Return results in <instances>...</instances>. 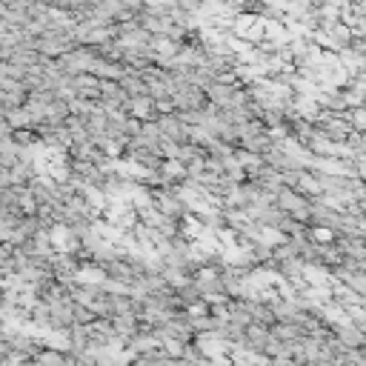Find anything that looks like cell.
Here are the masks:
<instances>
[{
    "label": "cell",
    "mask_w": 366,
    "mask_h": 366,
    "mask_svg": "<svg viewBox=\"0 0 366 366\" xmlns=\"http://www.w3.org/2000/svg\"><path fill=\"white\" fill-rule=\"evenodd\" d=\"M335 335H337V340H340L346 349H363V346H366V329H360L355 320L337 326Z\"/></svg>",
    "instance_id": "cell-1"
},
{
    "label": "cell",
    "mask_w": 366,
    "mask_h": 366,
    "mask_svg": "<svg viewBox=\"0 0 366 366\" xmlns=\"http://www.w3.org/2000/svg\"><path fill=\"white\" fill-rule=\"evenodd\" d=\"M363 63H366V34H355V40H352V46H349Z\"/></svg>",
    "instance_id": "cell-3"
},
{
    "label": "cell",
    "mask_w": 366,
    "mask_h": 366,
    "mask_svg": "<svg viewBox=\"0 0 366 366\" xmlns=\"http://www.w3.org/2000/svg\"><path fill=\"white\" fill-rule=\"evenodd\" d=\"M346 123L355 129V132H363L366 134V106H357V109H346L343 112Z\"/></svg>",
    "instance_id": "cell-2"
}]
</instances>
